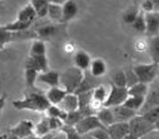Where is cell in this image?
<instances>
[{
  "label": "cell",
  "instance_id": "obj_45",
  "mask_svg": "<svg viewBox=\"0 0 159 139\" xmlns=\"http://www.w3.org/2000/svg\"><path fill=\"white\" fill-rule=\"evenodd\" d=\"M140 139H159V130H152L150 133L145 134L144 137H142Z\"/></svg>",
  "mask_w": 159,
  "mask_h": 139
},
{
  "label": "cell",
  "instance_id": "obj_37",
  "mask_svg": "<svg viewBox=\"0 0 159 139\" xmlns=\"http://www.w3.org/2000/svg\"><path fill=\"white\" fill-rule=\"evenodd\" d=\"M47 115L48 117H52V118H59L61 119L63 122L66 119V115L68 113L64 112L61 108H59L58 105H50L48 109H47Z\"/></svg>",
  "mask_w": 159,
  "mask_h": 139
},
{
  "label": "cell",
  "instance_id": "obj_44",
  "mask_svg": "<svg viewBox=\"0 0 159 139\" xmlns=\"http://www.w3.org/2000/svg\"><path fill=\"white\" fill-rule=\"evenodd\" d=\"M140 8H142L143 13H152V12H154V7H153L150 0H144V2L142 3V5H140Z\"/></svg>",
  "mask_w": 159,
  "mask_h": 139
},
{
  "label": "cell",
  "instance_id": "obj_40",
  "mask_svg": "<svg viewBox=\"0 0 159 139\" xmlns=\"http://www.w3.org/2000/svg\"><path fill=\"white\" fill-rule=\"evenodd\" d=\"M65 133L66 139H82V134H79L75 129V127H69V125H63V128L60 129Z\"/></svg>",
  "mask_w": 159,
  "mask_h": 139
},
{
  "label": "cell",
  "instance_id": "obj_54",
  "mask_svg": "<svg viewBox=\"0 0 159 139\" xmlns=\"http://www.w3.org/2000/svg\"><path fill=\"white\" fill-rule=\"evenodd\" d=\"M82 139H95V138H94V137H92V135H90V133H88V134L82 135Z\"/></svg>",
  "mask_w": 159,
  "mask_h": 139
},
{
  "label": "cell",
  "instance_id": "obj_16",
  "mask_svg": "<svg viewBox=\"0 0 159 139\" xmlns=\"http://www.w3.org/2000/svg\"><path fill=\"white\" fill-rule=\"evenodd\" d=\"M68 94L66 90L60 88V86H54V88H50L47 93H45V95H47V99L49 100L50 105H59L60 102L65 98V95Z\"/></svg>",
  "mask_w": 159,
  "mask_h": 139
},
{
  "label": "cell",
  "instance_id": "obj_1",
  "mask_svg": "<svg viewBox=\"0 0 159 139\" xmlns=\"http://www.w3.org/2000/svg\"><path fill=\"white\" fill-rule=\"evenodd\" d=\"M13 107L16 110H33V112H47L50 107L47 95L42 91H31L23 98L13 102Z\"/></svg>",
  "mask_w": 159,
  "mask_h": 139
},
{
  "label": "cell",
  "instance_id": "obj_19",
  "mask_svg": "<svg viewBox=\"0 0 159 139\" xmlns=\"http://www.w3.org/2000/svg\"><path fill=\"white\" fill-rule=\"evenodd\" d=\"M97 78H94L90 73L88 74L87 72H84V78H83V80H82V83H80V85L78 86V89L75 90V93L74 94H82V93H87V91H92L95 86H98L97 84H95V80Z\"/></svg>",
  "mask_w": 159,
  "mask_h": 139
},
{
  "label": "cell",
  "instance_id": "obj_11",
  "mask_svg": "<svg viewBox=\"0 0 159 139\" xmlns=\"http://www.w3.org/2000/svg\"><path fill=\"white\" fill-rule=\"evenodd\" d=\"M145 14V34L148 36H158L159 34V13H144Z\"/></svg>",
  "mask_w": 159,
  "mask_h": 139
},
{
  "label": "cell",
  "instance_id": "obj_28",
  "mask_svg": "<svg viewBox=\"0 0 159 139\" xmlns=\"http://www.w3.org/2000/svg\"><path fill=\"white\" fill-rule=\"evenodd\" d=\"M50 128H49V122H48V117L43 118L36 125H34V135L36 137H45L50 133Z\"/></svg>",
  "mask_w": 159,
  "mask_h": 139
},
{
  "label": "cell",
  "instance_id": "obj_38",
  "mask_svg": "<svg viewBox=\"0 0 159 139\" xmlns=\"http://www.w3.org/2000/svg\"><path fill=\"white\" fill-rule=\"evenodd\" d=\"M132 26H133L134 30H137L139 33H145V29H147V26H145V14L143 12L139 13L137 19L133 21Z\"/></svg>",
  "mask_w": 159,
  "mask_h": 139
},
{
  "label": "cell",
  "instance_id": "obj_24",
  "mask_svg": "<svg viewBox=\"0 0 159 139\" xmlns=\"http://www.w3.org/2000/svg\"><path fill=\"white\" fill-rule=\"evenodd\" d=\"M30 4L35 9L38 18H44L48 15V8L50 4L49 0H31Z\"/></svg>",
  "mask_w": 159,
  "mask_h": 139
},
{
  "label": "cell",
  "instance_id": "obj_31",
  "mask_svg": "<svg viewBox=\"0 0 159 139\" xmlns=\"http://www.w3.org/2000/svg\"><path fill=\"white\" fill-rule=\"evenodd\" d=\"M143 103H144V98H140V97H128L127 100L123 103V105L138 113L140 110V108L143 107Z\"/></svg>",
  "mask_w": 159,
  "mask_h": 139
},
{
  "label": "cell",
  "instance_id": "obj_48",
  "mask_svg": "<svg viewBox=\"0 0 159 139\" xmlns=\"http://www.w3.org/2000/svg\"><path fill=\"white\" fill-rule=\"evenodd\" d=\"M135 48H137L138 52H143V50L145 49V44H144L142 40H139V41H137V44H135Z\"/></svg>",
  "mask_w": 159,
  "mask_h": 139
},
{
  "label": "cell",
  "instance_id": "obj_25",
  "mask_svg": "<svg viewBox=\"0 0 159 139\" xmlns=\"http://www.w3.org/2000/svg\"><path fill=\"white\" fill-rule=\"evenodd\" d=\"M33 23H25V21H20V20H15L13 23H9L7 25H2L5 30L8 31H13V33H20V31H26L29 30V28L31 26Z\"/></svg>",
  "mask_w": 159,
  "mask_h": 139
},
{
  "label": "cell",
  "instance_id": "obj_18",
  "mask_svg": "<svg viewBox=\"0 0 159 139\" xmlns=\"http://www.w3.org/2000/svg\"><path fill=\"white\" fill-rule=\"evenodd\" d=\"M78 14V4L74 0H68L63 4V18L61 23H68L71 19H74Z\"/></svg>",
  "mask_w": 159,
  "mask_h": 139
},
{
  "label": "cell",
  "instance_id": "obj_51",
  "mask_svg": "<svg viewBox=\"0 0 159 139\" xmlns=\"http://www.w3.org/2000/svg\"><path fill=\"white\" fill-rule=\"evenodd\" d=\"M49 2L52 4H58V5H63L65 2H68V0H49Z\"/></svg>",
  "mask_w": 159,
  "mask_h": 139
},
{
  "label": "cell",
  "instance_id": "obj_56",
  "mask_svg": "<svg viewBox=\"0 0 159 139\" xmlns=\"http://www.w3.org/2000/svg\"><path fill=\"white\" fill-rule=\"evenodd\" d=\"M154 129H155V130H159V119L154 123Z\"/></svg>",
  "mask_w": 159,
  "mask_h": 139
},
{
  "label": "cell",
  "instance_id": "obj_29",
  "mask_svg": "<svg viewBox=\"0 0 159 139\" xmlns=\"http://www.w3.org/2000/svg\"><path fill=\"white\" fill-rule=\"evenodd\" d=\"M57 33H58V28L55 25H45L36 30V36L39 39H48L54 36Z\"/></svg>",
  "mask_w": 159,
  "mask_h": 139
},
{
  "label": "cell",
  "instance_id": "obj_34",
  "mask_svg": "<svg viewBox=\"0 0 159 139\" xmlns=\"http://www.w3.org/2000/svg\"><path fill=\"white\" fill-rule=\"evenodd\" d=\"M139 13H140V10H139L137 7H130V8H128V9L123 13V21H124L125 24L132 25L133 21H134V20L137 19V16L139 15Z\"/></svg>",
  "mask_w": 159,
  "mask_h": 139
},
{
  "label": "cell",
  "instance_id": "obj_58",
  "mask_svg": "<svg viewBox=\"0 0 159 139\" xmlns=\"http://www.w3.org/2000/svg\"><path fill=\"white\" fill-rule=\"evenodd\" d=\"M2 9H3V8H2V7H0V13H2Z\"/></svg>",
  "mask_w": 159,
  "mask_h": 139
},
{
  "label": "cell",
  "instance_id": "obj_46",
  "mask_svg": "<svg viewBox=\"0 0 159 139\" xmlns=\"http://www.w3.org/2000/svg\"><path fill=\"white\" fill-rule=\"evenodd\" d=\"M52 139H66V135L63 130H58L52 134Z\"/></svg>",
  "mask_w": 159,
  "mask_h": 139
},
{
  "label": "cell",
  "instance_id": "obj_15",
  "mask_svg": "<svg viewBox=\"0 0 159 139\" xmlns=\"http://www.w3.org/2000/svg\"><path fill=\"white\" fill-rule=\"evenodd\" d=\"M38 81H42L50 88L59 86L60 85V74L54 70H48L44 73H39L38 75Z\"/></svg>",
  "mask_w": 159,
  "mask_h": 139
},
{
  "label": "cell",
  "instance_id": "obj_50",
  "mask_svg": "<svg viewBox=\"0 0 159 139\" xmlns=\"http://www.w3.org/2000/svg\"><path fill=\"white\" fill-rule=\"evenodd\" d=\"M153 7H154V12H158L159 13V0H150Z\"/></svg>",
  "mask_w": 159,
  "mask_h": 139
},
{
  "label": "cell",
  "instance_id": "obj_23",
  "mask_svg": "<svg viewBox=\"0 0 159 139\" xmlns=\"http://www.w3.org/2000/svg\"><path fill=\"white\" fill-rule=\"evenodd\" d=\"M147 49L152 58V63H155L159 65V35L150 38Z\"/></svg>",
  "mask_w": 159,
  "mask_h": 139
},
{
  "label": "cell",
  "instance_id": "obj_22",
  "mask_svg": "<svg viewBox=\"0 0 159 139\" xmlns=\"http://www.w3.org/2000/svg\"><path fill=\"white\" fill-rule=\"evenodd\" d=\"M97 118L99 119V122L102 123L103 127L108 128L109 125H111L113 123H115L114 120V115H113V112H111V108H105L103 107L100 110L97 112Z\"/></svg>",
  "mask_w": 159,
  "mask_h": 139
},
{
  "label": "cell",
  "instance_id": "obj_36",
  "mask_svg": "<svg viewBox=\"0 0 159 139\" xmlns=\"http://www.w3.org/2000/svg\"><path fill=\"white\" fill-rule=\"evenodd\" d=\"M39 72L34 69H25V84L30 89H35V83L38 81Z\"/></svg>",
  "mask_w": 159,
  "mask_h": 139
},
{
  "label": "cell",
  "instance_id": "obj_14",
  "mask_svg": "<svg viewBox=\"0 0 159 139\" xmlns=\"http://www.w3.org/2000/svg\"><path fill=\"white\" fill-rule=\"evenodd\" d=\"M92 64V58L90 55L84 52V50H78L74 54V67H76L78 69H80L83 72H88Z\"/></svg>",
  "mask_w": 159,
  "mask_h": 139
},
{
  "label": "cell",
  "instance_id": "obj_6",
  "mask_svg": "<svg viewBox=\"0 0 159 139\" xmlns=\"http://www.w3.org/2000/svg\"><path fill=\"white\" fill-rule=\"evenodd\" d=\"M29 38H36V33H30L29 30L26 31H20V33H13L5 30L2 25H0V49H4L5 45L13 41H19Z\"/></svg>",
  "mask_w": 159,
  "mask_h": 139
},
{
  "label": "cell",
  "instance_id": "obj_2",
  "mask_svg": "<svg viewBox=\"0 0 159 139\" xmlns=\"http://www.w3.org/2000/svg\"><path fill=\"white\" fill-rule=\"evenodd\" d=\"M84 78V72L76 67H70L60 74V84L66 93H75Z\"/></svg>",
  "mask_w": 159,
  "mask_h": 139
},
{
  "label": "cell",
  "instance_id": "obj_55",
  "mask_svg": "<svg viewBox=\"0 0 159 139\" xmlns=\"http://www.w3.org/2000/svg\"><path fill=\"white\" fill-rule=\"evenodd\" d=\"M28 139H44V137H36V135H31Z\"/></svg>",
  "mask_w": 159,
  "mask_h": 139
},
{
  "label": "cell",
  "instance_id": "obj_30",
  "mask_svg": "<svg viewBox=\"0 0 159 139\" xmlns=\"http://www.w3.org/2000/svg\"><path fill=\"white\" fill-rule=\"evenodd\" d=\"M48 16L54 20V21H59L61 23V18H63V5H58V4H49L48 8Z\"/></svg>",
  "mask_w": 159,
  "mask_h": 139
},
{
  "label": "cell",
  "instance_id": "obj_59",
  "mask_svg": "<svg viewBox=\"0 0 159 139\" xmlns=\"http://www.w3.org/2000/svg\"><path fill=\"white\" fill-rule=\"evenodd\" d=\"M2 53H3V50H2V49H0V54H2Z\"/></svg>",
  "mask_w": 159,
  "mask_h": 139
},
{
  "label": "cell",
  "instance_id": "obj_57",
  "mask_svg": "<svg viewBox=\"0 0 159 139\" xmlns=\"http://www.w3.org/2000/svg\"><path fill=\"white\" fill-rule=\"evenodd\" d=\"M0 139H5V133H2V132H0Z\"/></svg>",
  "mask_w": 159,
  "mask_h": 139
},
{
  "label": "cell",
  "instance_id": "obj_41",
  "mask_svg": "<svg viewBox=\"0 0 159 139\" xmlns=\"http://www.w3.org/2000/svg\"><path fill=\"white\" fill-rule=\"evenodd\" d=\"M48 122H49V128L52 132H58L63 128L64 125V122L59 118H52V117H48Z\"/></svg>",
  "mask_w": 159,
  "mask_h": 139
},
{
  "label": "cell",
  "instance_id": "obj_3",
  "mask_svg": "<svg viewBox=\"0 0 159 139\" xmlns=\"http://www.w3.org/2000/svg\"><path fill=\"white\" fill-rule=\"evenodd\" d=\"M134 73L138 76L139 83L143 84H152L158 75L159 72V65L155 63H149V64H138L133 67Z\"/></svg>",
  "mask_w": 159,
  "mask_h": 139
},
{
  "label": "cell",
  "instance_id": "obj_33",
  "mask_svg": "<svg viewBox=\"0 0 159 139\" xmlns=\"http://www.w3.org/2000/svg\"><path fill=\"white\" fill-rule=\"evenodd\" d=\"M111 84L115 86L124 88L127 86V76H125V70H116L111 74Z\"/></svg>",
  "mask_w": 159,
  "mask_h": 139
},
{
  "label": "cell",
  "instance_id": "obj_9",
  "mask_svg": "<svg viewBox=\"0 0 159 139\" xmlns=\"http://www.w3.org/2000/svg\"><path fill=\"white\" fill-rule=\"evenodd\" d=\"M25 69H34L39 73L48 72L49 69V63L47 55H40V57H31L29 55L25 60Z\"/></svg>",
  "mask_w": 159,
  "mask_h": 139
},
{
  "label": "cell",
  "instance_id": "obj_47",
  "mask_svg": "<svg viewBox=\"0 0 159 139\" xmlns=\"http://www.w3.org/2000/svg\"><path fill=\"white\" fill-rule=\"evenodd\" d=\"M5 102H7V94L4 93V94L0 95V115H2L3 109H4V107H5Z\"/></svg>",
  "mask_w": 159,
  "mask_h": 139
},
{
  "label": "cell",
  "instance_id": "obj_52",
  "mask_svg": "<svg viewBox=\"0 0 159 139\" xmlns=\"http://www.w3.org/2000/svg\"><path fill=\"white\" fill-rule=\"evenodd\" d=\"M123 139H140V138H138V137H135V135H133L132 133H129V134H127Z\"/></svg>",
  "mask_w": 159,
  "mask_h": 139
},
{
  "label": "cell",
  "instance_id": "obj_39",
  "mask_svg": "<svg viewBox=\"0 0 159 139\" xmlns=\"http://www.w3.org/2000/svg\"><path fill=\"white\" fill-rule=\"evenodd\" d=\"M139 115H142L147 122H149L150 124L154 125V123L159 119V105L148 110V112H145V113H143V114H139Z\"/></svg>",
  "mask_w": 159,
  "mask_h": 139
},
{
  "label": "cell",
  "instance_id": "obj_43",
  "mask_svg": "<svg viewBox=\"0 0 159 139\" xmlns=\"http://www.w3.org/2000/svg\"><path fill=\"white\" fill-rule=\"evenodd\" d=\"M90 135H92V137H94L95 139H110L109 133H108L107 128H104V127L98 128V129H95V130L90 132Z\"/></svg>",
  "mask_w": 159,
  "mask_h": 139
},
{
  "label": "cell",
  "instance_id": "obj_5",
  "mask_svg": "<svg viewBox=\"0 0 159 139\" xmlns=\"http://www.w3.org/2000/svg\"><path fill=\"white\" fill-rule=\"evenodd\" d=\"M128 124H129V133H132L133 135H135L138 138H142L145 134H148L152 130H154V125L150 124L149 122H147L139 114H137L134 118H132L128 122Z\"/></svg>",
  "mask_w": 159,
  "mask_h": 139
},
{
  "label": "cell",
  "instance_id": "obj_42",
  "mask_svg": "<svg viewBox=\"0 0 159 139\" xmlns=\"http://www.w3.org/2000/svg\"><path fill=\"white\" fill-rule=\"evenodd\" d=\"M125 76H127V88H130V86L135 85L137 83H139L138 76H137V74L134 73L133 69L125 70Z\"/></svg>",
  "mask_w": 159,
  "mask_h": 139
},
{
  "label": "cell",
  "instance_id": "obj_12",
  "mask_svg": "<svg viewBox=\"0 0 159 139\" xmlns=\"http://www.w3.org/2000/svg\"><path fill=\"white\" fill-rule=\"evenodd\" d=\"M110 139H123L127 134H129V124L122 123V122H115L107 128Z\"/></svg>",
  "mask_w": 159,
  "mask_h": 139
},
{
  "label": "cell",
  "instance_id": "obj_32",
  "mask_svg": "<svg viewBox=\"0 0 159 139\" xmlns=\"http://www.w3.org/2000/svg\"><path fill=\"white\" fill-rule=\"evenodd\" d=\"M85 115L80 112V110H74V112H69L68 115H66V119L64 120V124L65 125H69V127H75L79 122H80Z\"/></svg>",
  "mask_w": 159,
  "mask_h": 139
},
{
  "label": "cell",
  "instance_id": "obj_53",
  "mask_svg": "<svg viewBox=\"0 0 159 139\" xmlns=\"http://www.w3.org/2000/svg\"><path fill=\"white\" fill-rule=\"evenodd\" d=\"M73 50H74V44H71V46H69V45H65V52L70 53V52H73Z\"/></svg>",
  "mask_w": 159,
  "mask_h": 139
},
{
  "label": "cell",
  "instance_id": "obj_21",
  "mask_svg": "<svg viewBox=\"0 0 159 139\" xmlns=\"http://www.w3.org/2000/svg\"><path fill=\"white\" fill-rule=\"evenodd\" d=\"M89 73L94 78L103 76L107 73V63L103 59H100V58L92 60V64H90V68H89Z\"/></svg>",
  "mask_w": 159,
  "mask_h": 139
},
{
  "label": "cell",
  "instance_id": "obj_10",
  "mask_svg": "<svg viewBox=\"0 0 159 139\" xmlns=\"http://www.w3.org/2000/svg\"><path fill=\"white\" fill-rule=\"evenodd\" d=\"M8 132L18 135L21 139H26V138L31 137L34 133V123L31 120H21L15 127L9 128Z\"/></svg>",
  "mask_w": 159,
  "mask_h": 139
},
{
  "label": "cell",
  "instance_id": "obj_13",
  "mask_svg": "<svg viewBox=\"0 0 159 139\" xmlns=\"http://www.w3.org/2000/svg\"><path fill=\"white\" fill-rule=\"evenodd\" d=\"M113 115H114V120L115 122H122V123H128L132 118H134L138 113L124 107V105H118V107H113L111 108Z\"/></svg>",
  "mask_w": 159,
  "mask_h": 139
},
{
  "label": "cell",
  "instance_id": "obj_20",
  "mask_svg": "<svg viewBox=\"0 0 159 139\" xmlns=\"http://www.w3.org/2000/svg\"><path fill=\"white\" fill-rule=\"evenodd\" d=\"M36 12L33 8L31 4H26L19 13H18V18L16 20L20 21H25V23H34V20L36 19Z\"/></svg>",
  "mask_w": 159,
  "mask_h": 139
},
{
  "label": "cell",
  "instance_id": "obj_27",
  "mask_svg": "<svg viewBox=\"0 0 159 139\" xmlns=\"http://www.w3.org/2000/svg\"><path fill=\"white\" fill-rule=\"evenodd\" d=\"M30 55L31 57H40L47 55V45L43 40H34L30 46Z\"/></svg>",
  "mask_w": 159,
  "mask_h": 139
},
{
  "label": "cell",
  "instance_id": "obj_8",
  "mask_svg": "<svg viewBox=\"0 0 159 139\" xmlns=\"http://www.w3.org/2000/svg\"><path fill=\"white\" fill-rule=\"evenodd\" d=\"M102 127H103L102 123L99 122V119L94 114V115H87V117H84L80 122H79L75 125V129H76V132L79 134L84 135V134H88V133H90V132H93V130H95L98 128H102Z\"/></svg>",
  "mask_w": 159,
  "mask_h": 139
},
{
  "label": "cell",
  "instance_id": "obj_49",
  "mask_svg": "<svg viewBox=\"0 0 159 139\" xmlns=\"http://www.w3.org/2000/svg\"><path fill=\"white\" fill-rule=\"evenodd\" d=\"M5 139H21V138H19L18 135H15V134H13V133H10V132H5Z\"/></svg>",
  "mask_w": 159,
  "mask_h": 139
},
{
  "label": "cell",
  "instance_id": "obj_17",
  "mask_svg": "<svg viewBox=\"0 0 159 139\" xmlns=\"http://www.w3.org/2000/svg\"><path fill=\"white\" fill-rule=\"evenodd\" d=\"M58 107L61 108L66 113L78 110L79 109V99H78V95L74 94V93H68V94L65 95V98L60 102V104Z\"/></svg>",
  "mask_w": 159,
  "mask_h": 139
},
{
  "label": "cell",
  "instance_id": "obj_26",
  "mask_svg": "<svg viewBox=\"0 0 159 139\" xmlns=\"http://www.w3.org/2000/svg\"><path fill=\"white\" fill-rule=\"evenodd\" d=\"M149 85L148 84H143V83H137L135 85L128 88V95L129 97H140V98H145L147 93H148Z\"/></svg>",
  "mask_w": 159,
  "mask_h": 139
},
{
  "label": "cell",
  "instance_id": "obj_7",
  "mask_svg": "<svg viewBox=\"0 0 159 139\" xmlns=\"http://www.w3.org/2000/svg\"><path fill=\"white\" fill-rule=\"evenodd\" d=\"M158 105H159V81L154 80L152 83V86H149V89H148V93L144 98L143 107L140 108L138 114H143Z\"/></svg>",
  "mask_w": 159,
  "mask_h": 139
},
{
  "label": "cell",
  "instance_id": "obj_4",
  "mask_svg": "<svg viewBox=\"0 0 159 139\" xmlns=\"http://www.w3.org/2000/svg\"><path fill=\"white\" fill-rule=\"evenodd\" d=\"M128 88H120V86H115V85H110V90L108 93V97L103 104V107L105 108H113V107H118V105H123V103L127 100L128 98Z\"/></svg>",
  "mask_w": 159,
  "mask_h": 139
},
{
  "label": "cell",
  "instance_id": "obj_35",
  "mask_svg": "<svg viewBox=\"0 0 159 139\" xmlns=\"http://www.w3.org/2000/svg\"><path fill=\"white\" fill-rule=\"evenodd\" d=\"M107 97H108V91H107L105 86L98 85V86H95V88L93 89V99H94L95 102H98V103H100V104H104Z\"/></svg>",
  "mask_w": 159,
  "mask_h": 139
}]
</instances>
